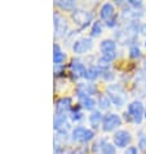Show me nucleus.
<instances>
[{"instance_id": "nucleus-1", "label": "nucleus", "mask_w": 146, "mask_h": 154, "mask_svg": "<svg viewBox=\"0 0 146 154\" xmlns=\"http://www.w3.org/2000/svg\"><path fill=\"white\" fill-rule=\"evenodd\" d=\"M145 115V109L141 101H133L128 105L127 112L124 113V118L126 121H132L135 123H141Z\"/></svg>"}, {"instance_id": "nucleus-2", "label": "nucleus", "mask_w": 146, "mask_h": 154, "mask_svg": "<svg viewBox=\"0 0 146 154\" xmlns=\"http://www.w3.org/2000/svg\"><path fill=\"white\" fill-rule=\"evenodd\" d=\"M106 91H107V95H109V98H111V101L115 104V106L120 108V106L126 104L127 96L120 84H110Z\"/></svg>"}, {"instance_id": "nucleus-3", "label": "nucleus", "mask_w": 146, "mask_h": 154, "mask_svg": "<svg viewBox=\"0 0 146 154\" xmlns=\"http://www.w3.org/2000/svg\"><path fill=\"white\" fill-rule=\"evenodd\" d=\"M120 125H122V119H120L119 115L110 113V114H106L104 117V121H102V130L105 132H110V131H114L115 128H118Z\"/></svg>"}, {"instance_id": "nucleus-4", "label": "nucleus", "mask_w": 146, "mask_h": 154, "mask_svg": "<svg viewBox=\"0 0 146 154\" xmlns=\"http://www.w3.org/2000/svg\"><path fill=\"white\" fill-rule=\"evenodd\" d=\"M94 137V132L88 130L83 126H78L72 131V140L74 141H81V143H87L91 141Z\"/></svg>"}, {"instance_id": "nucleus-5", "label": "nucleus", "mask_w": 146, "mask_h": 154, "mask_svg": "<svg viewBox=\"0 0 146 154\" xmlns=\"http://www.w3.org/2000/svg\"><path fill=\"white\" fill-rule=\"evenodd\" d=\"M72 20H74L75 23L79 25L80 27H87L89 22L92 21V13L85 12L83 9H75L72 12Z\"/></svg>"}, {"instance_id": "nucleus-6", "label": "nucleus", "mask_w": 146, "mask_h": 154, "mask_svg": "<svg viewBox=\"0 0 146 154\" xmlns=\"http://www.w3.org/2000/svg\"><path fill=\"white\" fill-rule=\"evenodd\" d=\"M132 141L131 137V134L128 131H124V130H120L117 131L114 135V144L115 146L118 148H127V145H129Z\"/></svg>"}, {"instance_id": "nucleus-7", "label": "nucleus", "mask_w": 146, "mask_h": 154, "mask_svg": "<svg viewBox=\"0 0 146 154\" xmlns=\"http://www.w3.org/2000/svg\"><path fill=\"white\" fill-rule=\"evenodd\" d=\"M93 43H92V39L91 38H81V39L76 40L72 45V49H74L75 53L78 54H83L85 52H88L89 49L92 48Z\"/></svg>"}, {"instance_id": "nucleus-8", "label": "nucleus", "mask_w": 146, "mask_h": 154, "mask_svg": "<svg viewBox=\"0 0 146 154\" xmlns=\"http://www.w3.org/2000/svg\"><path fill=\"white\" fill-rule=\"evenodd\" d=\"M54 30H56V36L62 38L67 31V23L58 13H54Z\"/></svg>"}, {"instance_id": "nucleus-9", "label": "nucleus", "mask_w": 146, "mask_h": 154, "mask_svg": "<svg viewBox=\"0 0 146 154\" xmlns=\"http://www.w3.org/2000/svg\"><path fill=\"white\" fill-rule=\"evenodd\" d=\"M93 150L97 152V154H115V146L106 143L105 140H100L93 145Z\"/></svg>"}, {"instance_id": "nucleus-10", "label": "nucleus", "mask_w": 146, "mask_h": 154, "mask_svg": "<svg viewBox=\"0 0 146 154\" xmlns=\"http://www.w3.org/2000/svg\"><path fill=\"white\" fill-rule=\"evenodd\" d=\"M70 109H71V98L70 97L59 98V100L57 101V104H56V114L66 115Z\"/></svg>"}, {"instance_id": "nucleus-11", "label": "nucleus", "mask_w": 146, "mask_h": 154, "mask_svg": "<svg viewBox=\"0 0 146 154\" xmlns=\"http://www.w3.org/2000/svg\"><path fill=\"white\" fill-rule=\"evenodd\" d=\"M96 92V87L91 83H80L78 84V88H76V93L80 98H84V97H89V95H93Z\"/></svg>"}, {"instance_id": "nucleus-12", "label": "nucleus", "mask_w": 146, "mask_h": 154, "mask_svg": "<svg viewBox=\"0 0 146 154\" xmlns=\"http://www.w3.org/2000/svg\"><path fill=\"white\" fill-rule=\"evenodd\" d=\"M70 69L71 74H74L75 78H81V76H85V74H87V69H85L84 63H81L79 60H74L70 63Z\"/></svg>"}, {"instance_id": "nucleus-13", "label": "nucleus", "mask_w": 146, "mask_h": 154, "mask_svg": "<svg viewBox=\"0 0 146 154\" xmlns=\"http://www.w3.org/2000/svg\"><path fill=\"white\" fill-rule=\"evenodd\" d=\"M100 16L101 18L105 21V22H107V21H110L111 18H114L115 17V9H114V5L110 3H106L102 5L101 11H100Z\"/></svg>"}, {"instance_id": "nucleus-14", "label": "nucleus", "mask_w": 146, "mask_h": 154, "mask_svg": "<svg viewBox=\"0 0 146 154\" xmlns=\"http://www.w3.org/2000/svg\"><path fill=\"white\" fill-rule=\"evenodd\" d=\"M100 49L102 51V53H111V52H115L117 49V43L111 39H105L101 42L100 44Z\"/></svg>"}, {"instance_id": "nucleus-15", "label": "nucleus", "mask_w": 146, "mask_h": 154, "mask_svg": "<svg viewBox=\"0 0 146 154\" xmlns=\"http://www.w3.org/2000/svg\"><path fill=\"white\" fill-rule=\"evenodd\" d=\"M54 5L61 8L63 11H75V2H72V0H66V2H63V0H58V2H54Z\"/></svg>"}, {"instance_id": "nucleus-16", "label": "nucleus", "mask_w": 146, "mask_h": 154, "mask_svg": "<svg viewBox=\"0 0 146 154\" xmlns=\"http://www.w3.org/2000/svg\"><path fill=\"white\" fill-rule=\"evenodd\" d=\"M53 60L56 65H61V63L66 60V54L59 51V47L57 44H54V54H53Z\"/></svg>"}, {"instance_id": "nucleus-17", "label": "nucleus", "mask_w": 146, "mask_h": 154, "mask_svg": "<svg viewBox=\"0 0 146 154\" xmlns=\"http://www.w3.org/2000/svg\"><path fill=\"white\" fill-rule=\"evenodd\" d=\"M101 121H104V117H102V114L96 110V112H92L91 117H89V122H91V125L93 128H97V126L101 123Z\"/></svg>"}, {"instance_id": "nucleus-18", "label": "nucleus", "mask_w": 146, "mask_h": 154, "mask_svg": "<svg viewBox=\"0 0 146 154\" xmlns=\"http://www.w3.org/2000/svg\"><path fill=\"white\" fill-rule=\"evenodd\" d=\"M80 105H81V108L85 110H92L94 106H96V101H94L92 97H84V98H81Z\"/></svg>"}, {"instance_id": "nucleus-19", "label": "nucleus", "mask_w": 146, "mask_h": 154, "mask_svg": "<svg viewBox=\"0 0 146 154\" xmlns=\"http://www.w3.org/2000/svg\"><path fill=\"white\" fill-rule=\"evenodd\" d=\"M100 69L96 66H92V67H89V69H87V74H85V78H87L88 80H94V79H97L98 76H100Z\"/></svg>"}, {"instance_id": "nucleus-20", "label": "nucleus", "mask_w": 146, "mask_h": 154, "mask_svg": "<svg viewBox=\"0 0 146 154\" xmlns=\"http://www.w3.org/2000/svg\"><path fill=\"white\" fill-rule=\"evenodd\" d=\"M65 122H66V115L56 114V117H54V128L57 131H59L62 128V126H65Z\"/></svg>"}, {"instance_id": "nucleus-21", "label": "nucleus", "mask_w": 146, "mask_h": 154, "mask_svg": "<svg viewBox=\"0 0 146 154\" xmlns=\"http://www.w3.org/2000/svg\"><path fill=\"white\" fill-rule=\"evenodd\" d=\"M98 105H100V108L101 109H104V110H107L110 108V98L107 97L106 95H101L100 97H98Z\"/></svg>"}, {"instance_id": "nucleus-22", "label": "nucleus", "mask_w": 146, "mask_h": 154, "mask_svg": "<svg viewBox=\"0 0 146 154\" xmlns=\"http://www.w3.org/2000/svg\"><path fill=\"white\" fill-rule=\"evenodd\" d=\"M92 36H98L102 34V26L100 23V21H96V22H93L92 25Z\"/></svg>"}, {"instance_id": "nucleus-23", "label": "nucleus", "mask_w": 146, "mask_h": 154, "mask_svg": "<svg viewBox=\"0 0 146 154\" xmlns=\"http://www.w3.org/2000/svg\"><path fill=\"white\" fill-rule=\"evenodd\" d=\"M140 56H141V51L138 48V45L133 44L129 48V57L131 58H138Z\"/></svg>"}, {"instance_id": "nucleus-24", "label": "nucleus", "mask_w": 146, "mask_h": 154, "mask_svg": "<svg viewBox=\"0 0 146 154\" xmlns=\"http://www.w3.org/2000/svg\"><path fill=\"white\" fill-rule=\"evenodd\" d=\"M81 118H83V114H81V112H80V108H79V106H76L75 109H72V113H71V121L78 122V121H80Z\"/></svg>"}, {"instance_id": "nucleus-25", "label": "nucleus", "mask_w": 146, "mask_h": 154, "mask_svg": "<svg viewBox=\"0 0 146 154\" xmlns=\"http://www.w3.org/2000/svg\"><path fill=\"white\" fill-rule=\"evenodd\" d=\"M115 57H117V54H115V52H111V53H105V54H102V60L104 61H106L107 63L111 62L113 60H115Z\"/></svg>"}, {"instance_id": "nucleus-26", "label": "nucleus", "mask_w": 146, "mask_h": 154, "mask_svg": "<svg viewBox=\"0 0 146 154\" xmlns=\"http://www.w3.org/2000/svg\"><path fill=\"white\" fill-rule=\"evenodd\" d=\"M102 76H104L106 80L114 79V74H113V72H110V71H102Z\"/></svg>"}, {"instance_id": "nucleus-27", "label": "nucleus", "mask_w": 146, "mask_h": 154, "mask_svg": "<svg viewBox=\"0 0 146 154\" xmlns=\"http://www.w3.org/2000/svg\"><path fill=\"white\" fill-rule=\"evenodd\" d=\"M137 153H138V150H137L136 146H129V148H127L126 152H124V154H137Z\"/></svg>"}, {"instance_id": "nucleus-28", "label": "nucleus", "mask_w": 146, "mask_h": 154, "mask_svg": "<svg viewBox=\"0 0 146 154\" xmlns=\"http://www.w3.org/2000/svg\"><path fill=\"white\" fill-rule=\"evenodd\" d=\"M106 23V26H109V27H114L115 25H117V16L114 17V18H111L110 21H107V22H105Z\"/></svg>"}, {"instance_id": "nucleus-29", "label": "nucleus", "mask_w": 146, "mask_h": 154, "mask_svg": "<svg viewBox=\"0 0 146 154\" xmlns=\"http://www.w3.org/2000/svg\"><path fill=\"white\" fill-rule=\"evenodd\" d=\"M129 5L135 7V8H141V7H142V3H141V2H136V0H131Z\"/></svg>"}, {"instance_id": "nucleus-30", "label": "nucleus", "mask_w": 146, "mask_h": 154, "mask_svg": "<svg viewBox=\"0 0 146 154\" xmlns=\"http://www.w3.org/2000/svg\"><path fill=\"white\" fill-rule=\"evenodd\" d=\"M140 148L141 149H144V150H146V139L145 137H142V136H141L140 137Z\"/></svg>"}, {"instance_id": "nucleus-31", "label": "nucleus", "mask_w": 146, "mask_h": 154, "mask_svg": "<svg viewBox=\"0 0 146 154\" xmlns=\"http://www.w3.org/2000/svg\"><path fill=\"white\" fill-rule=\"evenodd\" d=\"M140 32H141V34H144V35H146V23H144L142 26H141Z\"/></svg>"}, {"instance_id": "nucleus-32", "label": "nucleus", "mask_w": 146, "mask_h": 154, "mask_svg": "<svg viewBox=\"0 0 146 154\" xmlns=\"http://www.w3.org/2000/svg\"><path fill=\"white\" fill-rule=\"evenodd\" d=\"M144 69H145V71H146V58H145V61H144Z\"/></svg>"}, {"instance_id": "nucleus-33", "label": "nucleus", "mask_w": 146, "mask_h": 154, "mask_svg": "<svg viewBox=\"0 0 146 154\" xmlns=\"http://www.w3.org/2000/svg\"><path fill=\"white\" fill-rule=\"evenodd\" d=\"M144 118L146 119V109H145V115H144Z\"/></svg>"}, {"instance_id": "nucleus-34", "label": "nucleus", "mask_w": 146, "mask_h": 154, "mask_svg": "<svg viewBox=\"0 0 146 154\" xmlns=\"http://www.w3.org/2000/svg\"><path fill=\"white\" fill-rule=\"evenodd\" d=\"M145 48H146V40H145Z\"/></svg>"}, {"instance_id": "nucleus-35", "label": "nucleus", "mask_w": 146, "mask_h": 154, "mask_svg": "<svg viewBox=\"0 0 146 154\" xmlns=\"http://www.w3.org/2000/svg\"><path fill=\"white\" fill-rule=\"evenodd\" d=\"M145 87H146V85H145Z\"/></svg>"}]
</instances>
